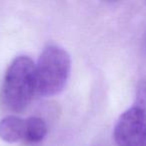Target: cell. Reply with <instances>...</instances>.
Segmentation results:
<instances>
[{"label": "cell", "mask_w": 146, "mask_h": 146, "mask_svg": "<svg viewBox=\"0 0 146 146\" xmlns=\"http://www.w3.org/2000/svg\"><path fill=\"white\" fill-rule=\"evenodd\" d=\"M36 94L35 63L28 56H18L10 63L2 87L4 104L13 111H22Z\"/></svg>", "instance_id": "cell-1"}, {"label": "cell", "mask_w": 146, "mask_h": 146, "mask_svg": "<svg viewBox=\"0 0 146 146\" xmlns=\"http://www.w3.org/2000/svg\"><path fill=\"white\" fill-rule=\"evenodd\" d=\"M71 70L69 54L61 47L50 45L35 64L36 94L52 96L64 89Z\"/></svg>", "instance_id": "cell-2"}, {"label": "cell", "mask_w": 146, "mask_h": 146, "mask_svg": "<svg viewBox=\"0 0 146 146\" xmlns=\"http://www.w3.org/2000/svg\"><path fill=\"white\" fill-rule=\"evenodd\" d=\"M117 146H146V110L132 106L120 115L114 127Z\"/></svg>", "instance_id": "cell-3"}, {"label": "cell", "mask_w": 146, "mask_h": 146, "mask_svg": "<svg viewBox=\"0 0 146 146\" xmlns=\"http://www.w3.org/2000/svg\"><path fill=\"white\" fill-rule=\"evenodd\" d=\"M0 137L4 141L14 143L25 137V119L8 115L0 120Z\"/></svg>", "instance_id": "cell-4"}, {"label": "cell", "mask_w": 146, "mask_h": 146, "mask_svg": "<svg viewBox=\"0 0 146 146\" xmlns=\"http://www.w3.org/2000/svg\"><path fill=\"white\" fill-rule=\"evenodd\" d=\"M47 134V125L43 119L36 116L25 119L24 140L29 143H37L44 139Z\"/></svg>", "instance_id": "cell-5"}, {"label": "cell", "mask_w": 146, "mask_h": 146, "mask_svg": "<svg viewBox=\"0 0 146 146\" xmlns=\"http://www.w3.org/2000/svg\"><path fill=\"white\" fill-rule=\"evenodd\" d=\"M134 106L146 110V80H141L136 89Z\"/></svg>", "instance_id": "cell-6"}, {"label": "cell", "mask_w": 146, "mask_h": 146, "mask_svg": "<svg viewBox=\"0 0 146 146\" xmlns=\"http://www.w3.org/2000/svg\"><path fill=\"white\" fill-rule=\"evenodd\" d=\"M143 47H144V50H145V52H146V34H145V36H144V40H143Z\"/></svg>", "instance_id": "cell-7"}]
</instances>
